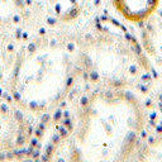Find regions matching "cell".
I'll list each match as a JSON object with an SVG mask.
<instances>
[{
    "label": "cell",
    "mask_w": 162,
    "mask_h": 162,
    "mask_svg": "<svg viewBox=\"0 0 162 162\" xmlns=\"http://www.w3.org/2000/svg\"><path fill=\"white\" fill-rule=\"evenodd\" d=\"M13 60H14V50L10 41L0 33V80H1L4 74H7Z\"/></svg>",
    "instance_id": "cell-5"
},
{
    "label": "cell",
    "mask_w": 162,
    "mask_h": 162,
    "mask_svg": "<svg viewBox=\"0 0 162 162\" xmlns=\"http://www.w3.org/2000/svg\"><path fill=\"white\" fill-rule=\"evenodd\" d=\"M26 134L20 114L0 99V155L15 151L26 141Z\"/></svg>",
    "instance_id": "cell-3"
},
{
    "label": "cell",
    "mask_w": 162,
    "mask_h": 162,
    "mask_svg": "<svg viewBox=\"0 0 162 162\" xmlns=\"http://www.w3.org/2000/svg\"><path fill=\"white\" fill-rule=\"evenodd\" d=\"M112 4L126 20L139 23L156 12L160 0H112Z\"/></svg>",
    "instance_id": "cell-4"
},
{
    "label": "cell",
    "mask_w": 162,
    "mask_h": 162,
    "mask_svg": "<svg viewBox=\"0 0 162 162\" xmlns=\"http://www.w3.org/2000/svg\"><path fill=\"white\" fill-rule=\"evenodd\" d=\"M126 55L115 33L109 28H95L81 43L79 62L95 80L117 82L122 67V56Z\"/></svg>",
    "instance_id": "cell-2"
},
{
    "label": "cell",
    "mask_w": 162,
    "mask_h": 162,
    "mask_svg": "<svg viewBox=\"0 0 162 162\" xmlns=\"http://www.w3.org/2000/svg\"><path fill=\"white\" fill-rule=\"evenodd\" d=\"M77 62V55L61 42H37L19 57L15 65L14 96L29 110L46 112L55 108L69 93Z\"/></svg>",
    "instance_id": "cell-1"
}]
</instances>
